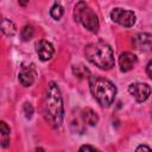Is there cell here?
<instances>
[{
  "instance_id": "1",
  "label": "cell",
  "mask_w": 152,
  "mask_h": 152,
  "mask_svg": "<svg viewBox=\"0 0 152 152\" xmlns=\"http://www.w3.org/2000/svg\"><path fill=\"white\" fill-rule=\"evenodd\" d=\"M43 114L48 124L53 128H58L63 122V97L56 82H50L46 87L43 100Z\"/></svg>"
},
{
  "instance_id": "2",
  "label": "cell",
  "mask_w": 152,
  "mask_h": 152,
  "mask_svg": "<svg viewBox=\"0 0 152 152\" xmlns=\"http://www.w3.org/2000/svg\"><path fill=\"white\" fill-rule=\"evenodd\" d=\"M87 59L102 70H109L114 66V55L112 48L104 42L90 43L84 48Z\"/></svg>"
},
{
  "instance_id": "3",
  "label": "cell",
  "mask_w": 152,
  "mask_h": 152,
  "mask_svg": "<svg viewBox=\"0 0 152 152\" xmlns=\"http://www.w3.org/2000/svg\"><path fill=\"white\" fill-rule=\"evenodd\" d=\"M89 88L95 100L102 107H109L115 99L116 87L108 78L102 76H89Z\"/></svg>"
},
{
  "instance_id": "4",
  "label": "cell",
  "mask_w": 152,
  "mask_h": 152,
  "mask_svg": "<svg viewBox=\"0 0 152 152\" xmlns=\"http://www.w3.org/2000/svg\"><path fill=\"white\" fill-rule=\"evenodd\" d=\"M74 15L75 20L81 23L88 31L96 33L100 28L99 18L96 13L86 4L84 1H78L74 7Z\"/></svg>"
},
{
  "instance_id": "5",
  "label": "cell",
  "mask_w": 152,
  "mask_h": 152,
  "mask_svg": "<svg viewBox=\"0 0 152 152\" xmlns=\"http://www.w3.org/2000/svg\"><path fill=\"white\" fill-rule=\"evenodd\" d=\"M110 19L124 27H132L135 24L134 12L120 7H116L110 12Z\"/></svg>"
},
{
  "instance_id": "6",
  "label": "cell",
  "mask_w": 152,
  "mask_h": 152,
  "mask_svg": "<svg viewBox=\"0 0 152 152\" xmlns=\"http://www.w3.org/2000/svg\"><path fill=\"white\" fill-rule=\"evenodd\" d=\"M128 91L138 102H144L151 94V87L147 83H132L128 86Z\"/></svg>"
},
{
  "instance_id": "7",
  "label": "cell",
  "mask_w": 152,
  "mask_h": 152,
  "mask_svg": "<svg viewBox=\"0 0 152 152\" xmlns=\"http://www.w3.org/2000/svg\"><path fill=\"white\" fill-rule=\"evenodd\" d=\"M36 52H37L38 57L40 58V61H49L52 58L55 49L50 42H48L45 39H40L36 43Z\"/></svg>"
},
{
  "instance_id": "8",
  "label": "cell",
  "mask_w": 152,
  "mask_h": 152,
  "mask_svg": "<svg viewBox=\"0 0 152 152\" xmlns=\"http://www.w3.org/2000/svg\"><path fill=\"white\" fill-rule=\"evenodd\" d=\"M18 78L19 82L24 86V87H30L33 84L34 80H36V70L34 66L31 65H23L19 70L18 74Z\"/></svg>"
},
{
  "instance_id": "9",
  "label": "cell",
  "mask_w": 152,
  "mask_h": 152,
  "mask_svg": "<svg viewBox=\"0 0 152 152\" xmlns=\"http://www.w3.org/2000/svg\"><path fill=\"white\" fill-rule=\"evenodd\" d=\"M138 63V58L134 53L132 52H124L120 55L119 57V65H120V70L124 72H127L129 70H132L135 64Z\"/></svg>"
},
{
  "instance_id": "10",
  "label": "cell",
  "mask_w": 152,
  "mask_h": 152,
  "mask_svg": "<svg viewBox=\"0 0 152 152\" xmlns=\"http://www.w3.org/2000/svg\"><path fill=\"white\" fill-rule=\"evenodd\" d=\"M133 44L139 50H150L152 44V36L150 33H139L133 38Z\"/></svg>"
},
{
  "instance_id": "11",
  "label": "cell",
  "mask_w": 152,
  "mask_h": 152,
  "mask_svg": "<svg viewBox=\"0 0 152 152\" xmlns=\"http://www.w3.org/2000/svg\"><path fill=\"white\" fill-rule=\"evenodd\" d=\"M0 31L7 37H13L17 33V26L10 19L4 18L0 20Z\"/></svg>"
},
{
  "instance_id": "12",
  "label": "cell",
  "mask_w": 152,
  "mask_h": 152,
  "mask_svg": "<svg viewBox=\"0 0 152 152\" xmlns=\"http://www.w3.org/2000/svg\"><path fill=\"white\" fill-rule=\"evenodd\" d=\"M81 116H82L83 122L87 124V125H89V126H95L99 122V116H97V114L91 108H88V107L84 108L82 110Z\"/></svg>"
},
{
  "instance_id": "13",
  "label": "cell",
  "mask_w": 152,
  "mask_h": 152,
  "mask_svg": "<svg viewBox=\"0 0 152 152\" xmlns=\"http://www.w3.org/2000/svg\"><path fill=\"white\" fill-rule=\"evenodd\" d=\"M33 33H34L33 27L31 25H25L20 31V37H21V39L24 42H27L33 37Z\"/></svg>"
},
{
  "instance_id": "14",
  "label": "cell",
  "mask_w": 152,
  "mask_h": 152,
  "mask_svg": "<svg viewBox=\"0 0 152 152\" xmlns=\"http://www.w3.org/2000/svg\"><path fill=\"white\" fill-rule=\"evenodd\" d=\"M63 13H64V10H63V7H62L59 4H55V5L51 7V10H50V15H51L53 19H56V20H59V19L62 18Z\"/></svg>"
},
{
  "instance_id": "15",
  "label": "cell",
  "mask_w": 152,
  "mask_h": 152,
  "mask_svg": "<svg viewBox=\"0 0 152 152\" xmlns=\"http://www.w3.org/2000/svg\"><path fill=\"white\" fill-rule=\"evenodd\" d=\"M72 71H74V74H75L77 77H80V78H82V77H84L86 75L89 74V70H88L86 66H83V65H75V66L72 68Z\"/></svg>"
},
{
  "instance_id": "16",
  "label": "cell",
  "mask_w": 152,
  "mask_h": 152,
  "mask_svg": "<svg viewBox=\"0 0 152 152\" xmlns=\"http://www.w3.org/2000/svg\"><path fill=\"white\" fill-rule=\"evenodd\" d=\"M24 113H25V116L26 119H31L32 118V114H33V107L30 102H25L24 103Z\"/></svg>"
},
{
  "instance_id": "17",
  "label": "cell",
  "mask_w": 152,
  "mask_h": 152,
  "mask_svg": "<svg viewBox=\"0 0 152 152\" xmlns=\"http://www.w3.org/2000/svg\"><path fill=\"white\" fill-rule=\"evenodd\" d=\"M0 133L4 137H7L10 134V127L5 121H0Z\"/></svg>"
},
{
  "instance_id": "18",
  "label": "cell",
  "mask_w": 152,
  "mask_h": 152,
  "mask_svg": "<svg viewBox=\"0 0 152 152\" xmlns=\"http://www.w3.org/2000/svg\"><path fill=\"white\" fill-rule=\"evenodd\" d=\"M80 151H99V148H96L95 146H91V145H83L80 147Z\"/></svg>"
},
{
  "instance_id": "19",
  "label": "cell",
  "mask_w": 152,
  "mask_h": 152,
  "mask_svg": "<svg viewBox=\"0 0 152 152\" xmlns=\"http://www.w3.org/2000/svg\"><path fill=\"white\" fill-rule=\"evenodd\" d=\"M151 68H152V62L150 61L148 63H147V65H146V72H147V76L151 78L152 77V72H151Z\"/></svg>"
},
{
  "instance_id": "20",
  "label": "cell",
  "mask_w": 152,
  "mask_h": 152,
  "mask_svg": "<svg viewBox=\"0 0 152 152\" xmlns=\"http://www.w3.org/2000/svg\"><path fill=\"white\" fill-rule=\"evenodd\" d=\"M135 151L138 152V151H151V147L150 146H146V145H140V146H138L137 148H135Z\"/></svg>"
},
{
  "instance_id": "21",
  "label": "cell",
  "mask_w": 152,
  "mask_h": 152,
  "mask_svg": "<svg viewBox=\"0 0 152 152\" xmlns=\"http://www.w3.org/2000/svg\"><path fill=\"white\" fill-rule=\"evenodd\" d=\"M18 2H19V5H21V6H26L27 2H28V0H18Z\"/></svg>"
}]
</instances>
